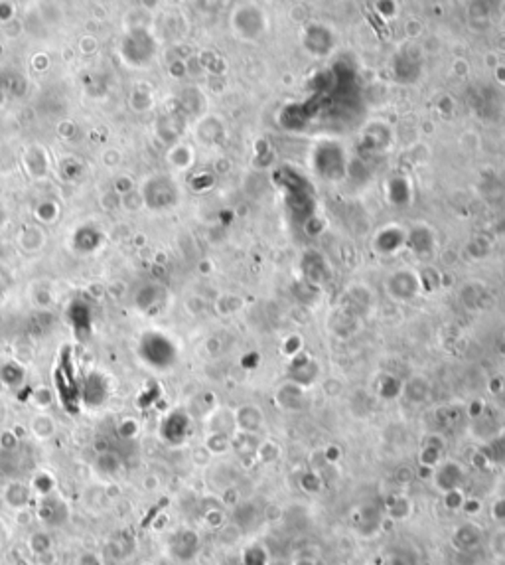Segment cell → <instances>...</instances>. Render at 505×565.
Instances as JSON below:
<instances>
[{
    "label": "cell",
    "instance_id": "obj_1",
    "mask_svg": "<svg viewBox=\"0 0 505 565\" xmlns=\"http://www.w3.org/2000/svg\"><path fill=\"white\" fill-rule=\"evenodd\" d=\"M36 520L40 522L42 526H47V528H56V526H63L65 522L69 520L72 516V510H69V504L58 496L56 492L45 496V498H40L38 500V506H36Z\"/></svg>",
    "mask_w": 505,
    "mask_h": 565
},
{
    "label": "cell",
    "instance_id": "obj_2",
    "mask_svg": "<svg viewBox=\"0 0 505 565\" xmlns=\"http://www.w3.org/2000/svg\"><path fill=\"white\" fill-rule=\"evenodd\" d=\"M2 500L8 508H12L14 512L18 510H26L30 508L34 502V494L30 491V484L22 482V480H10L4 491H2Z\"/></svg>",
    "mask_w": 505,
    "mask_h": 565
},
{
    "label": "cell",
    "instance_id": "obj_3",
    "mask_svg": "<svg viewBox=\"0 0 505 565\" xmlns=\"http://www.w3.org/2000/svg\"><path fill=\"white\" fill-rule=\"evenodd\" d=\"M120 469H122V462H120L119 455L113 453V451L99 453L95 462H93L95 475L99 476V478H105V480H113L120 473Z\"/></svg>",
    "mask_w": 505,
    "mask_h": 565
},
{
    "label": "cell",
    "instance_id": "obj_4",
    "mask_svg": "<svg viewBox=\"0 0 505 565\" xmlns=\"http://www.w3.org/2000/svg\"><path fill=\"white\" fill-rule=\"evenodd\" d=\"M56 489H58V480H56V476L52 475L50 471H38L36 475L32 476L30 491L38 500L54 494Z\"/></svg>",
    "mask_w": 505,
    "mask_h": 565
},
{
    "label": "cell",
    "instance_id": "obj_5",
    "mask_svg": "<svg viewBox=\"0 0 505 565\" xmlns=\"http://www.w3.org/2000/svg\"><path fill=\"white\" fill-rule=\"evenodd\" d=\"M30 433L40 439V441H47L56 435V421L54 417L47 413H36L30 419Z\"/></svg>",
    "mask_w": 505,
    "mask_h": 565
},
{
    "label": "cell",
    "instance_id": "obj_6",
    "mask_svg": "<svg viewBox=\"0 0 505 565\" xmlns=\"http://www.w3.org/2000/svg\"><path fill=\"white\" fill-rule=\"evenodd\" d=\"M28 551H30L34 557L47 553V551H54V542H52V535L44 532V530H38L28 537Z\"/></svg>",
    "mask_w": 505,
    "mask_h": 565
},
{
    "label": "cell",
    "instance_id": "obj_7",
    "mask_svg": "<svg viewBox=\"0 0 505 565\" xmlns=\"http://www.w3.org/2000/svg\"><path fill=\"white\" fill-rule=\"evenodd\" d=\"M24 380V368L16 362H8L0 368V384L8 387L20 386Z\"/></svg>",
    "mask_w": 505,
    "mask_h": 565
},
{
    "label": "cell",
    "instance_id": "obj_8",
    "mask_svg": "<svg viewBox=\"0 0 505 565\" xmlns=\"http://www.w3.org/2000/svg\"><path fill=\"white\" fill-rule=\"evenodd\" d=\"M32 400H34V403H36L40 409H45V407H50V405H52V391H50L45 386L36 387V389H34V393H32Z\"/></svg>",
    "mask_w": 505,
    "mask_h": 565
},
{
    "label": "cell",
    "instance_id": "obj_9",
    "mask_svg": "<svg viewBox=\"0 0 505 565\" xmlns=\"http://www.w3.org/2000/svg\"><path fill=\"white\" fill-rule=\"evenodd\" d=\"M119 433H120V437H125V439H133L134 435L138 433V423L134 421L133 417L122 419L119 425Z\"/></svg>",
    "mask_w": 505,
    "mask_h": 565
},
{
    "label": "cell",
    "instance_id": "obj_10",
    "mask_svg": "<svg viewBox=\"0 0 505 565\" xmlns=\"http://www.w3.org/2000/svg\"><path fill=\"white\" fill-rule=\"evenodd\" d=\"M16 446H18V437H16V431L2 433V437H0V449H2V451H6V453H12V451H16Z\"/></svg>",
    "mask_w": 505,
    "mask_h": 565
},
{
    "label": "cell",
    "instance_id": "obj_11",
    "mask_svg": "<svg viewBox=\"0 0 505 565\" xmlns=\"http://www.w3.org/2000/svg\"><path fill=\"white\" fill-rule=\"evenodd\" d=\"M75 565H105V562L99 553H95V551H85V553H81V555L77 557Z\"/></svg>",
    "mask_w": 505,
    "mask_h": 565
},
{
    "label": "cell",
    "instance_id": "obj_12",
    "mask_svg": "<svg viewBox=\"0 0 505 565\" xmlns=\"http://www.w3.org/2000/svg\"><path fill=\"white\" fill-rule=\"evenodd\" d=\"M140 486L144 489L147 492H154L158 491V486H160V482H158V478L154 475H149L142 478V482H140Z\"/></svg>",
    "mask_w": 505,
    "mask_h": 565
},
{
    "label": "cell",
    "instance_id": "obj_13",
    "mask_svg": "<svg viewBox=\"0 0 505 565\" xmlns=\"http://www.w3.org/2000/svg\"><path fill=\"white\" fill-rule=\"evenodd\" d=\"M32 516H34V514H32L30 508H26V510H18V512H14L16 522H18L20 526H26V524L32 520Z\"/></svg>",
    "mask_w": 505,
    "mask_h": 565
},
{
    "label": "cell",
    "instance_id": "obj_14",
    "mask_svg": "<svg viewBox=\"0 0 505 565\" xmlns=\"http://www.w3.org/2000/svg\"><path fill=\"white\" fill-rule=\"evenodd\" d=\"M36 564H38V565H54V564H56V555H54V551H47V553H42V555H38V557H36Z\"/></svg>",
    "mask_w": 505,
    "mask_h": 565
},
{
    "label": "cell",
    "instance_id": "obj_15",
    "mask_svg": "<svg viewBox=\"0 0 505 565\" xmlns=\"http://www.w3.org/2000/svg\"><path fill=\"white\" fill-rule=\"evenodd\" d=\"M14 565H32L28 557H16Z\"/></svg>",
    "mask_w": 505,
    "mask_h": 565
},
{
    "label": "cell",
    "instance_id": "obj_16",
    "mask_svg": "<svg viewBox=\"0 0 505 565\" xmlns=\"http://www.w3.org/2000/svg\"><path fill=\"white\" fill-rule=\"evenodd\" d=\"M0 421H2V407H0Z\"/></svg>",
    "mask_w": 505,
    "mask_h": 565
},
{
    "label": "cell",
    "instance_id": "obj_17",
    "mask_svg": "<svg viewBox=\"0 0 505 565\" xmlns=\"http://www.w3.org/2000/svg\"><path fill=\"white\" fill-rule=\"evenodd\" d=\"M142 565H152V564H142Z\"/></svg>",
    "mask_w": 505,
    "mask_h": 565
}]
</instances>
